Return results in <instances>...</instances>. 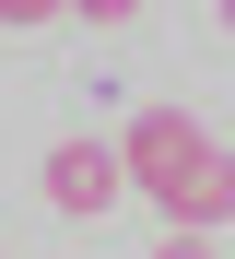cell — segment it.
Instances as JSON below:
<instances>
[{"mask_svg": "<svg viewBox=\"0 0 235 259\" xmlns=\"http://www.w3.org/2000/svg\"><path fill=\"white\" fill-rule=\"evenodd\" d=\"M223 24H235V0H223Z\"/></svg>", "mask_w": 235, "mask_h": 259, "instance_id": "cell-6", "label": "cell"}, {"mask_svg": "<svg viewBox=\"0 0 235 259\" xmlns=\"http://www.w3.org/2000/svg\"><path fill=\"white\" fill-rule=\"evenodd\" d=\"M118 153H129V189L165 212V224H235V153L212 142L188 106H141L129 130H118Z\"/></svg>", "mask_w": 235, "mask_h": 259, "instance_id": "cell-1", "label": "cell"}, {"mask_svg": "<svg viewBox=\"0 0 235 259\" xmlns=\"http://www.w3.org/2000/svg\"><path fill=\"white\" fill-rule=\"evenodd\" d=\"M153 259H212V236H200V224H176V236H165Z\"/></svg>", "mask_w": 235, "mask_h": 259, "instance_id": "cell-3", "label": "cell"}, {"mask_svg": "<svg viewBox=\"0 0 235 259\" xmlns=\"http://www.w3.org/2000/svg\"><path fill=\"white\" fill-rule=\"evenodd\" d=\"M47 12H71V0H0V24H47Z\"/></svg>", "mask_w": 235, "mask_h": 259, "instance_id": "cell-4", "label": "cell"}, {"mask_svg": "<svg viewBox=\"0 0 235 259\" xmlns=\"http://www.w3.org/2000/svg\"><path fill=\"white\" fill-rule=\"evenodd\" d=\"M71 12H82V24H129L141 0H71Z\"/></svg>", "mask_w": 235, "mask_h": 259, "instance_id": "cell-5", "label": "cell"}, {"mask_svg": "<svg viewBox=\"0 0 235 259\" xmlns=\"http://www.w3.org/2000/svg\"><path fill=\"white\" fill-rule=\"evenodd\" d=\"M35 189H47L59 224H106V212L129 200V153H118V142H59V153L35 165Z\"/></svg>", "mask_w": 235, "mask_h": 259, "instance_id": "cell-2", "label": "cell"}]
</instances>
